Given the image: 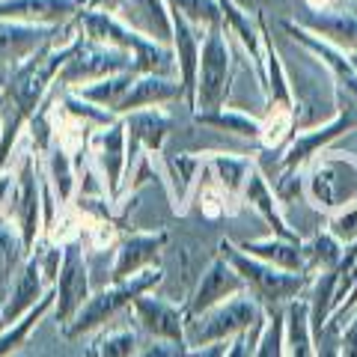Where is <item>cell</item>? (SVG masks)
Masks as SVG:
<instances>
[{
  "instance_id": "cell-1",
  "label": "cell",
  "mask_w": 357,
  "mask_h": 357,
  "mask_svg": "<svg viewBox=\"0 0 357 357\" xmlns=\"http://www.w3.org/2000/svg\"><path fill=\"white\" fill-rule=\"evenodd\" d=\"M75 30L84 39L93 42H105L114 48L128 51L137 60V72L140 75H164V77H178L176 75V54L170 45L149 39L146 33L134 30L122 15L114 13H98V9H84L75 18Z\"/></svg>"
},
{
  "instance_id": "cell-2",
  "label": "cell",
  "mask_w": 357,
  "mask_h": 357,
  "mask_svg": "<svg viewBox=\"0 0 357 357\" xmlns=\"http://www.w3.org/2000/svg\"><path fill=\"white\" fill-rule=\"evenodd\" d=\"M218 253L227 259L232 268L238 271V277L244 280L248 295H253L259 304L265 307V312L271 310H286L292 301L304 298L307 289L312 283V277L304 271H283V268H274L262 259H253L250 253H244L236 241L223 238L218 244Z\"/></svg>"
},
{
  "instance_id": "cell-3",
  "label": "cell",
  "mask_w": 357,
  "mask_h": 357,
  "mask_svg": "<svg viewBox=\"0 0 357 357\" xmlns=\"http://www.w3.org/2000/svg\"><path fill=\"white\" fill-rule=\"evenodd\" d=\"M161 280H164V271H161V265H155V268H146V271L128 277V280L96 289L86 304L75 312V319L69 321V325L60 328V337L63 340H84L86 333H96V331L107 328L122 310H131V304L140 295L155 292V286H158Z\"/></svg>"
},
{
  "instance_id": "cell-4",
  "label": "cell",
  "mask_w": 357,
  "mask_h": 357,
  "mask_svg": "<svg viewBox=\"0 0 357 357\" xmlns=\"http://www.w3.org/2000/svg\"><path fill=\"white\" fill-rule=\"evenodd\" d=\"M265 316H268L265 307L253 295L244 292V295L229 298L227 304L203 312V316L188 319L185 340L191 349H203V345H211V342H229L232 337H238V333L262 328Z\"/></svg>"
},
{
  "instance_id": "cell-5",
  "label": "cell",
  "mask_w": 357,
  "mask_h": 357,
  "mask_svg": "<svg viewBox=\"0 0 357 357\" xmlns=\"http://www.w3.org/2000/svg\"><path fill=\"white\" fill-rule=\"evenodd\" d=\"M232 75H236V60H232L229 33L223 27H211L203 39V54H199L197 96L191 114H211V110L227 107Z\"/></svg>"
},
{
  "instance_id": "cell-6",
  "label": "cell",
  "mask_w": 357,
  "mask_h": 357,
  "mask_svg": "<svg viewBox=\"0 0 357 357\" xmlns=\"http://www.w3.org/2000/svg\"><path fill=\"white\" fill-rule=\"evenodd\" d=\"M357 197V158L351 152H321L307 167L304 199L319 211H333Z\"/></svg>"
},
{
  "instance_id": "cell-7",
  "label": "cell",
  "mask_w": 357,
  "mask_h": 357,
  "mask_svg": "<svg viewBox=\"0 0 357 357\" xmlns=\"http://www.w3.org/2000/svg\"><path fill=\"white\" fill-rule=\"evenodd\" d=\"M277 27H280L301 51H307L310 57L328 72V77L333 81L337 105H345V107L357 110V69L351 66L349 54H345L342 48H337V45L325 42L321 36H316V33H310L307 27H301L295 18H280L277 21Z\"/></svg>"
},
{
  "instance_id": "cell-8",
  "label": "cell",
  "mask_w": 357,
  "mask_h": 357,
  "mask_svg": "<svg viewBox=\"0 0 357 357\" xmlns=\"http://www.w3.org/2000/svg\"><path fill=\"white\" fill-rule=\"evenodd\" d=\"M39 155L27 149L21 152L13 170H15V188H13V203H9V218L21 232V241H24L27 253H33V248L42 238V170H39Z\"/></svg>"
},
{
  "instance_id": "cell-9",
  "label": "cell",
  "mask_w": 357,
  "mask_h": 357,
  "mask_svg": "<svg viewBox=\"0 0 357 357\" xmlns=\"http://www.w3.org/2000/svg\"><path fill=\"white\" fill-rule=\"evenodd\" d=\"M122 72H137V60L128 51L114 48L105 42H93V39H81V48L75 51V57L63 66V72L57 77L60 89H77L105 77H114ZM140 75V72H137Z\"/></svg>"
},
{
  "instance_id": "cell-10",
  "label": "cell",
  "mask_w": 357,
  "mask_h": 357,
  "mask_svg": "<svg viewBox=\"0 0 357 357\" xmlns=\"http://www.w3.org/2000/svg\"><path fill=\"white\" fill-rule=\"evenodd\" d=\"M357 128V110L354 107H345V105H337V114H333L328 122H321V126H312V128H304L292 137V143L277 155V170H307V167L319 158L321 152H328L333 143H337L342 134H349ZM268 176V178H274Z\"/></svg>"
},
{
  "instance_id": "cell-11",
  "label": "cell",
  "mask_w": 357,
  "mask_h": 357,
  "mask_svg": "<svg viewBox=\"0 0 357 357\" xmlns=\"http://www.w3.org/2000/svg\"><path fill=\"white\" fill-rule=\"evenodd\" d=\"M86 155L93 161L98 178H102L105 191L110 197V203L119 199L122 182H126L128 170V137H126V119H116L105 128H96L93 137L86 143Z\"/></svg>"
},
{
  "instance_id": "cell-12",
  "label": "cell",
  "mask_w": 357,
  "mask_h": 357,
  "mask_svg": "<svg viewBox=\"0 0 357 357\" xmlns=\"http://www.w3.org/2000/svg\"><path fill=\"white\" fill-rule=\"evenodd\" d=\"M54 295H57L54 316H57L60 328L69 325L75 319V312L86 304L89 295H93V289H89V265H86L84 241L63 244V262H60L57 283H54Z\"/></svg>"
},
{
  "instance_id": "cell-13",
  "label": "cell",
  "mask_w": 357,
  "mask_h": 357,
  "mask_svg": "<svg viewBox=\"0 0 357 357\" xmlns=\"http://www.w3.org/2000/svg\"><path fill=\"white\" fill-rule=\"evenodd\" d=\"M161 185L167 188L170 206L176 215H185L188 206L194 203V194L206 176V155L203 152H161L155 158Z\"/></svg>"
},
{
  "instance_id": "cell-14",
  "label": "cell",
  "mask_w": 357,
  "mask_h": 357,
  "mask_svg": "<svg viewBox=\"0 0 357 357\" xmlns=\"http://www.w3.org/2000/svg\"><path fill=\"white\" fill-rule=\"evenodd\" d=\"M244 292H248V289H244V280L238 277V271L218 253L215 259L203 268V274H199L197 286L191 289V295L185 298V304H182L185 319L203 316V312L227 304L229 298L244 295Z\"/></svg>"
},
{
  "instance_id": "cell-15",
  "label": "cell",
  "mask_w": 357,
  "mask_h": 357,
  "mask_svg": "<svg viewBox=\"0 0 357 357\" xmlns=\"http://www.w3.org/2000/svg\"><path fill=\"white\" fill-rule=\"evenodd\" d=\"M126 119V137H128V170L140 158H158L164 152V143L173 131V114L167 107H146L122 116ZM126 170V173H128Z\"/></svg>"
},
{
  "instance_id": "cell-16",
  "label": "cell",
  "mask_w": 357,
  "mask_h": 357,
  "mask_svg": "<svg viewBox=\"0 0 357 357\" xmlns=\"http://www.w3.org/2000/svg\"><path fill=\"white\" fill-rule=\"evenodd\" d=\"M167 241H170L167 229H134L128 236H122L116 244L114 265H110V283L128 280L146 268H155L161 262Z\"/></svg>"
},
{
  "instance_id": "cell-17",
  "label": "cell",
  "mask_w": 357,
  "mask_h": 357,
  "mask_svg": "<svg viewBox=\"0 0 357 357\" xmlns=\"http://www.w3.org/2000/svg\"><path fill=\"white\" fill-rule=\"evenodd\" d=\"M131 321L140 333L149 340H173V342H188L185 340V310L173 304L170 298H161L155 292L140 295L131 304Z\"/></svg>"
},
{
  "instance_id": "cell-18",
  "label": "cell",
  "mask_w": 357,
  "mask_h": 357,
  "mask_svg": "<svg viewBox=\"0 0 357 357\" xmlns=\"http://www.w3.org/2000/svg\"><path fill=\"white\" fill-rule=\"evenodd\" d=\"M63 27H39L0 18V69H15L60 39Z\"/></svg>"
},
{
  "instance_id": "cell-19",
  "label": "cell",
  "mask_w": 357,
  "mask_h": 357,
  "mask_svg": "<svg viewBox=\"0 0 357 357\" xmlns=\"http://www.w3.org/2000/svg\"><path fill=\"white\" fill-rule=\"evenodd\" d=\"M48 289L51 286L45 283L39 256L36 253H27V259L21 262L18 274L13 277V286H9V292H6L3 307H0V328H9L21 316H27V312L45 298Z\"/></svg>"
},
{
  "instance_id": "cell-20",
  "label": "cell",
  "mask_w": 357,
  "mask_h": 357,
  "mask_svg": "<svg viewBox=\"0 0 357 357\" xmlns=\"http://www.w3.org/2000/svg\"><path fill=\"white\" fill-rule=\"evenodd\" d=\"M86 9V0H0V18L39 27H66Z\"/></svg>"
},
{
  "instance_id": "cell-21",
  "label": "cell",
  "mask_w": 357,
  "mask_h": 357,
  "mask_svg": "<svg viewBox=\"0 0 357 357\" xmlns=\"http://www.w3.org/2000/svg\"><path fill=\"white\" fill-rule=\"evenodd\" d=\"M241 203H244V206H250L256 215H259V218L268 223V229H271L274 236L289 238V241H301V232L292 227V223H289L286 211H283V203H280V197H277L274 185L268 182V176L259 170V167H253L250 176H248V182H244Z\"/></svg>"
},
{
  "instance_id": "cell-22",
  "label": "cell",
  "mask_w": 357,
  "mask_h": 357,
  "mask_svg": "<svg viewBox=\"0 0 357 357\" xmlns=\"http://www.w3.org/2000/svg\"><path fill=\"white\" fill-rule=\"evenodd\" d=\"M173 102H185V89L178 77H164V75H137L131 89L116 107V116H128L134 110L146 107H167Z\"/></svg>"
},
{
  "instance_id": "cell-23",
  "label": "cell",
  "mask_w": 357,
  "mask_h": 357,
  "mask_svg": "<svg viewBox=\"0 0 357 357\" xmlns=\"http://www.w3.org/2000/svg\"><path fill=\"white\" fill-rule=\"evenodd\" d=\"M218 6H220L223 30L241 42V48L248 51L250 60H253V75H256V81H262V57H265V51H262L259 15L250 13V9H244L238 0H218Z\"/></svg>"
},
{
  "instance_id": "cell-24",
  "label": "cell",
  "mask_w": 357,
  "mask_h": 357,
  "mask_svg": "<svg viewBox=\"0 0 357 357\" xmlns=\"http://www.w3.org/2000/svg\"><path fill=\"white\" fill-rule=\"evenodd\" d=\"M295 21L342 51H357V13H337V9L316 13V9H307V13H298Z\"/></svg>"
},
{
  "instance_id": "cell-25",
  "label": "cell",
  "mask_w": 357,
  "mask_h": 357,
  "mask_svg": "<svg viewBox=\"0 0 357 357\" xmlns=\"http://www.w3.org/2000/svg\"><path fill=\"white\" fill-rule=\"evenodd\" d=\"M119 15L126 18L134 30L146 33L149 39L170 45V39H173V18H170V6H167V0H126V6H122Z\"/></svg>"
},
{
  "instance_id": "cell-26",
  "label": "cell",
  "mask_w": 357,
  "mask_h": 357,
  "mask_svg": "<svg viewBox=\"0 0 357 357\" xmlns=\"http://www.w3.org/2000/svg\"><path fill=\"white\" fill-rule=\"evenodd\" d=\"M301 241H289V238H280V236H274V232H268L265 238L241 241L238 248L244 253H250L253 259H262L274 268H283V271H304V250H301Z\"/></svg>"
},
{
  "instance_id": "cell-27",
  "label": "cell",
  "mask_w": 357,
  "mask_h": 357,
  "mask_svg": "<svg viewBox=\"0 0 357 357\" xmlns=\"http://www.w3.org/2000/svg\"><path fill=\"white\" fill-rule=\"evenodd\" d=\"M256 167V158L250 155H236V152H206V170L227 194L241 199L244 182H248L250 170Z\"/></svg>"
},
{
  "instance_id": "cell-28",
  "label": "cell",
  "mask_w": 357,
  "mask_h": 357,
  "mask_svg": "<svg viewBox=\"0 0 357 357\" xmlns=\"http://www.w3.org/2000/svg\"><path fill=\"white\" fill-rule=\"evenodd\" d=\"M42 158H45V164H42L45 182L51 185V191H54V197H57L60 206H69L75 199V188H77V161H75V155L54 143Z\"/></svg>"
},
{
  "instance_id": "cell-29",
  "label": "cell",
  "mask_w": 357,
  "mask_h": 357,
  "mask_svg": "<svg viewBox=\"0 0 357 357\" xmlns=\"http://www.w3.org/2000/svg\"><path fill=\"white\" fill-rule=\"evenodd\" d=\"M194 122L211 131H223V134H232V137L250 140L256 146H259V137H262V116H253L248 110H236V107H220V110H211V114H194Z\"/></svg>"
},
{
  "instance_id": "cell-30",
  "label": "cell",
  "mask_w": 357,
  "mask_h": 357,
  "mask_svg": "<svg viewBox=\"0 0 357 357\" xmlns=\"http://www.w3.org/2000/svg\"><path fill=\"white\" fill-rule=\"evenodd\" d=\"M301 250H304V274L319 277L325 271H337L345 253V244L340 238H333L328 229H319L301 241Z\"/></svg>"
},
{
  "instance_id": "cell-31",
  "label": "cell",
  "mask_w": 357,
  "mask_h": 357,
  "mask_svg": "<svg viewBox=\"0 0 357 357\" xmlns=\"http://www.w3.org/2000/svg\"><path fill=\"white\" fill-rule=\"evenodd\" d=\"M286 357H316V337L310 325V304L307 298L292 301L286 310Z\"/></svg>"
},
{
  "instance_id": "cell-32",
  "label": "cell",
  "mask_w": 357,
  "mask_h": 357,
  "mask_svg": "<svg viewBox=\"0 0 357 357\" xmlns=\"http://www.w3.org/2000/svg\"><path fill=\"white\" fill-rule=\"evenodd\" d=\"M54 304H57V295H54V289H48L45 298L27 312V316H21L9 328H0V357H13L15 351L24 349V342L30 340V333L42 325V319L48 316V312H54Z\"/></svg>"
},
{
  "instance_id": "cell-33",
  "label": "cell",
  "mask_w": 357,
  "mask_h": 357,
  "mask_svg": "<svg viewBox=\"0 0 357 357\" xmlns=\"http://www.w3.org/2000/svg\"><path fill=\"white\" fill-rule=\"evenodd\" d=\"M24 259H27V248L21 241L18 227L6 215H0V307H3L6 292L13 286V277L18 274Z\"/></svg>"
},
{
  "instance_id": "cell-34",
  "label": "cell",
  "mask_w": 357,
  "mask_h": 357,
  "mask_svg": "<svg viewBox=\"0 0 357 357\" xmlns=\"http://www.w3.org/2000/svg\"><path fill=\"white\" fill-rule=\"evenodd\" d=\"M337 292H340V274L337 271H325L319 277H312V283L307 289V304H310V325L312 333L321 331L328 325L331 312L337 310Z\"/></svg>"
},
{
  "instance_id": "cell-35",
  "label": "cell",
  "mask_w": 357,
  "mask_h": 357,
  "mask_svg": "<svg viewBox=\"0 0 357 357\" xmlns=\"http://www.w3.org/2000/svg\"><path fill=\"white\" fill-rule=\"evenodd\" d=\"M295 134H298V110L265 107L259 152H274V155H280V152L289 146V143H292Z\"/></svg>"
},
{
  "instance_id": "cell-36",
  "label": "cell",
  "mask_w": 357,
  "mask_h": 357,
  "mask_svg": "<svg viewBox=\"0 0 357 357\" xmlns=\"http://www.w3.org/2000/svg\"><path fill=\"white\" fill-rule=\"evenodd\" d=\"M140 351V331L137 328H105L86 345V357H137Z\"/></svg>"
},
{
  "instance_id": "cell-37",
  "label": "cell",
  "mask_w": 357,
  "mask_h": 357,
  "mask_svg": "<svg viewBox=\"0 0 357 357\" xmlns=\"http://www.w3.org/2000/svg\"><path fill=\"white\" fill-rule=\"evenodd\" d=\"M134 77H137V72H122V75H114V77H105V81L77 86V93H81L86 102H93L98 107H107V110H114V114H116V107H119V102L126 98V93L131 89Z\"/></svg>"
},
{
  "instance_id": "cell-38",
  "label": "cell",
  "mask_w": 357,
  "mask_h": 357,
  "mask_svg": "<svg viewBox=\"0 0 357 357\" xmlns=\"http://www.w3.org/2000/svg\"><path fill=\"white\" fill-rule=\"evenodd\" d=\"M194 203H199V211H203V218H208V220H218V218L236 215L241 199H236L232 194L223 191V188H220V185L215 182V178L208 176V170H206L203 182H199L197 194H194Z\"/></svg>"
},
{
  "instance_id": "cell-39",
  "label": "cell",
  "mask_w": 357,
  "mask_h": 357,
  "mask_svg": "<svg viewBox=\"0 0 357 357\" xmlns=\"http://www.w3.org/2000/svg\"><path fill=\"white\" fill-rule=\"evenodd\" d=\"M167 6L203 33H208L211 27H223L218 0H167Z\"/></svg>"
},
{
  "instance_id": "cell-40",
  "label": "cell",
  "mask_w": 357,
  "mask_h": 357,
  "mask_svg": "<svg viewBox=\"0 0 357 357\" xmlns=\"http://www.w3.org/2000/svg\"><path fill=\"white\" fill-rule=\"evenodd\" d=\"M253 357H286V316L283 310H271L265 328L253 345Z\"/></svg>"
},
{
  "instance_id": "cell-41",
  "label": "cell",
  "mask_w": 357,
  "mask_h": 357,
  "mask_svg": "<svg viewBox=\"0 0 357 357\" xmlns=\"http://www.w3.org/2000/svg\"><path fill=\"white\" fill-rule=\"evenodd\" d=\"M333 238H340L345 248L357 241V197L349 199L345 206L328 211V227H325Z\"/></svg>"
},
{
  "instance_id": "cell-42",
  "label": "cell",
  "mask_w": 357,
  "mask_h": 357,
  "mask_svg": "<svg viewBox=\"0 0 357 357\" xmlns=\"http://www.w3.org/2000/svg\"><path fill=\"white\" fill-rule=\"evenodd\" d=\"M194 354L197 349H191L188 342H173V340H152L137 351V357H194Z\"/></svg>"
},
{
  "instance_id": "cell-43",
  "label": "cell",
  "mask_w": 357,
  "mask_h": 357,
  "mask_svg": "<svg viewBox=\"0 0 357 357\" xmlns=\"http://www.w3.org/2000/svg\"><path fill=\"white\" fill-rule=\"evenodd\" d=\"M316 337V357H340V345H342V331L325 325L321 331L312 333Z\"/></svg>"
},
{
  "instance_id": "cell-44",
  "label": "cell",
  "mask_w": 357,
  "mask_h": 357,
  "mask_svg": "<svg viewBox=\"0 0 357 357\" xmlns=\"http://www.w3.org/2000/svg\"><path fill=\"white\" fill-rule=\"evenodd\" d=\"M265 319H268V316H265ZM262 328H265V325H262ZM262 328H253V331H248V333H238V337H232L229 345H227V354H223V357H253V345H256V340H259Z\"/></svg>"
},
{
  "instance_id": "cell-45",
  "label": "cell",
  "mask_w": 357,
  "mask_h": 357,
  "mask_svg": "<svg viewBox=\"0 0 357 357\" xmlns=\"http://www.w3.org/2000/svg\"><path fill=\"white\" fill-rule=\"evenodd\" d=\"M340 357H357V312L351 321L342 328V345H340Z\"/></svg>"
},
{
  "instance_id": "cell-46",
  "label": "cell",
  "mask_w": 357,
  "mask_h": 357,
  "mask_svg": "<svg viewBox=\"0 0 357 357\" xmlns=\"http://www.w3.org/2000/svg\"><path fill=\"white\" fill-rule=\"evenodd\" d=\"M126 0H86V9H98V13H114L119 15Z\"/></svg>"
},
{
  "instance_id": "cell-47",
  "label": "cell",
  "mask_w": 357,
  "mask_h": 357,
  "mask_svg": "<svg viewBox=\"0 0 357 357\" xmlns=\"http://www.w3.org/2000/svg\"><path fill=\"white\" fill-rule=\"evenodd\" d=\"M227 345H229V342H211V345H203V349H197L194 357H223V354H227Z\"/></svg>"
},
{
  "instance_id": "cell-48",
  "label": "cell",
  "mask_w": 357,
  "mask_h": 357,
  "mask_svg": "<svg viewBox=\"0 0 357 357\" xmlns=\"http://www.w3.org/2000/svg\"><path fill=\"white\" fill-rule=\"evenodd\" d=\"M345 54H349V51H345ZM349 60H351V66L357 69V51H351V54H349Z\"/></svg>"
}]
</instances>
